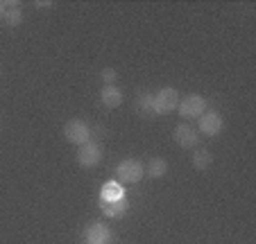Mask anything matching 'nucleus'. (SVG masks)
I'll use <instances>...</instances> for the list:
<instances>
[{"instance_id": "11", "label": "nucleus", "mask_w": 256, "mask_h": 244, "mask_svg": "<svg viewBox=\"0 0 256 244\" xmlns=\"http://www.w3.org/2000/svg\"><path fill=\"white\" fill-rule=\"evenodd\" d=\"M166 172H168V161H166V158L154 156V158H150V161H148L145 174H148L150 179H161Z\"/></svg>"}, {"instance_id": "6", "label": "nucleus", "mask_w": 256, "mask_h": 244, "mask_svg": "<svg viewBox=\"0 0 256 244\" xmlns=\"http://www.w3.org/2000/svg\"><path fill=\"white\" fill-rule=\"evenodd\" d=\"M102 161V149L98 147L96 143H84L80 145V152H78V163L82 165V168H96V165H100Z\"/></svg>"}, {"instance_id": "14", "label": "nucleus", "mask_w": 256, "mask_h": 244, "mask_svg": "<svg viewBox=\"0 0 256 244\" xmlns=\"http://www.w3.org/2000/svg\"><path fill=\"white\" fill-rule=\"evenodd\" d=\"M100 77H102V81H104V86H112L114 81H116L118 72L114 70V68H104V70L100 72Z\"/></svg>"}, {"instance_id": "3", "label": "nucleus", "mask_w": 256, "mask_h": 244, "mask_svg": "<svg viewBox=\"0 0 256 244\" xmlns=\"http://www.w3.org/2000/svg\"><path fill=\"white\" fill-rule=\"evenodd\" d=\"M64 138L72 145H84L91 140V127H88L84 120L72 118V120H68L66 127H64Z\"/></svg>"}, {"instance_id": "12", "label": "nucleus", "mask_w": 256, "mask_h": 244, "mask_svg": "<svg viewBox=\"0 0 256 244\" xmlns=\"http://www.w3.org/2000/svg\"><path fill=\"white\" fill-rule=\"evenodd\" d=\"M193 165H195V170H202V172H206V170L213 165L211 152H208V149H198V152L193 154Z\"/></svg>"}, {"instance_id": "16", "label": "nucleus", "mask_w": 256, "mask_h": 244, "mask_svg": "<svg viewBox=\"0 0 256 244\" xmlns=\"http://www.w3.org/2000/svg\"><path fill=\"white\" fill-rule=\"evenodd\" d=\"M34 7H36V9H46V7H52V0H36V2H34Z\"/></svg>"}, {"instance_id": "15", "label": "nucleus", "mask_w": 256, "mask_h": 244, "mask_svg": "<svg viewBox=\"0 0 256 244\" xmlns=\"http://www.w3.org/2000/svg\"><path fill=\"white\" fill-rule=\"evenodd\" d=\"M138 109L145 111V113H154V111H152V95H140L138 97Z\"/></svg>"}, {"instance_id": "7", "label": "nucleus", "mask_w": 256, "mask_h": 244, "mask_svg": "<svg viewBox=\"0 0 256 244\" xmlns=\"http://www.w3.org/2000/svg\"><path fill=\"white\" fill-rule=\"evenodd\" d=\"M84 240H86V244H106L112 240V229L102 222H93L84 229Z\"/></svg>"}, {"instance_id": "10", "label": "nucleus", "mask_w": 256, "mask_h": 244, "mask_svg": "<svg viewBox=\"0 0 256 244\" xmlns=\"http://www.w3.org/2000/svg\"><path fill=\"white\" fill-rule=\"evenodd\" d=\"M102 213H104V217H112V220H118V217H122L127 213V206L125 201L120 199H102Z\"/></svg>"}, {"instance_id": "1", "label": "nucleus", "mask_w": 256, "mask_h": 244, "mask_svg": "<svg viewBox=\"0 0 256 244\" xmlns=\"http://www.w3.org/2000/svg\"><path fill=\"white\" fill-rule=\"evenodd\" d=\"M179 93H177V88H161L156 95H152V111L154 113H159V115H168V113H172V111H177V106H179Z\"/></svg>"}, {"instance_id": "9", "label": "nucleus", "mask_w": 256, "mask_h": 244, "mask_svg": "<svg viewBox=\"0 0 256 244\" xmlns=\"http://www.w3.org/2000/svg\"><path fill=\"white\" fill-rule=\"evenodd\" d=\"M100 100L106 109H118V106L122 104V91L116 86V84H112V86H102Z\"/></svg>"}, {"instance_id": "13", "label": "nucleus", "mask_w": 256, "mask_h": 244, "mask_svg": "<svg viewBox=\"0 0 256 244\" xmlns=\"http://www.w3.org/2000/svg\"><path fill=\"white\" fill-rule=\"evenodd\" d=\"M5 23L10 25V27H16V25H20V20H23V9L20 7H10V9H5Z\"/></svg>"}, {"instance_id": "5", "label": "nucleus", "mask_w": 256, "mask_h": 244, "mask_svg": "<svg viewBox=\"0 0 256 244\" xmlns=\"http://www.w3.org/2000/svg\"><path fill=\"white\" fill-rule=\"evenodd\" d=\"M198 120H200V134L204 136H218L224 129V118L218 111L206 109Z\"/></svg>"}, {"instance_id": "4", "label": "nucleus", "mask_w": 256, "mask_h": 244, "mask_svg": "<svg viewBox=\"0 0 256 244\" xmlns=\"http://www.w3.org/2000/svg\"><path fill=\"white\" fill-rule=\"evenodd\" d=\"M206 109H208L206 97L198 95V93H190V95L182 97V100H179V106H177V111H179L182 118H200Z\"/></svg>"}, {"instance_id": "8", "label": "nucleus", "mask_w": 256, "mask_h": 244, "mask_svg": "<svg viewBox=\"0 0 256 244\" xmlns=\"http://www.w3.org/2000/svg\"><path fill=\"white\" fill-rule=\"evenodd\" d=\"M174 143H177L182 149H195L200 145V136L193 127L177 125L174 127Z\"/></svg>"}, {"instance_id": "2", "label": "nucleus", "mask_w": 256, "mask_h": 244, "mask_svg": "<svg viewBox=\"0 0 256 244\" xmlns=\"http://www.w3.org/2000/svg\"><path fill=\"white\" fill-rule=\"evenodd\" d=\"M116 174L122 183H138L140 179L145 177V165L138 161V158H125V161L118 163Z\"/></svg>"}, {"instance_id": "17", "label": "nucleus", "mask_w": 256, "mask_h": 244, "mask_svg": "<svg viewBox=\"0 0 256 244\" xmlns=\"http://www.w3.org/2000/svg\"><path fill=\"white\" fill-rule=\"evenodd\" d=\"M2 16H5V2L0 0V18H2Z\"/></svg>"}]
</instances>
